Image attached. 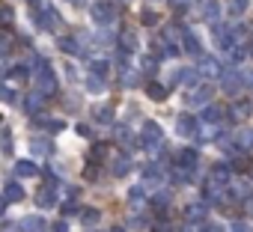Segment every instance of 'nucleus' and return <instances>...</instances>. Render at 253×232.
<instances>
[{
	"label": "nucleus",
	"instance_id": "f257e3e1",
	"mask_svg": "<svg viewBox=\"0 0 253 232\" xmlns=\"http://www.w3.org/2000/svg\"><path fill=\"white\" fill-rule=\"evenodd\" d=\"M30 75L36 77V83H39V92H42V95L57 92V75H54V69H51V63H48L45 57H36V60L30 63Z\"/></svg>",
	"mask_w": 253,
	"mask_h": 232
},
{
	"label": "nucleus",
	"instance_id": "f03ea898",
	"mask_svg": "<svg viewBox=\"0 0 253 232\" xmlns=\"http://www.w3.org/2000/svg\"><path fill=\"white\" fill-rule=\"evenodd\" d=\"M116 15H119V9H116L113 0H98V3L92 6V21L98 27H110L116 21Z\"/></svg>",
	"mask_w": 253,
	"mask_h": 232
},
{
	"label": "nucleus",
	"instance_id": "7ed1b4c3",
	"mask_svg": "<svg viewBox=\"0 0 253 232\" xmlns=\"http://www.w3.org/2000/svg\"><path fill=\"white\" fill-rule=\"evenodd\" d=\"M57 188H60L57 176L48 173V182H45V185L39 188V193H36V205H39V208H51V205H57Z\"/></svg>",
	"mask_w": 253,
	"mask_h": 232
},
{
	"label": "nucleus",
	"instance_id": "20e7f679",
	"mask_svg": "<svg viewBox=\"0 0 253 232\" xmlns=\"http://www.w3.org/2000/svg\"><path fill=\"white\" fill-rule=\"evenodd\" d=\"M33 21H36V27H39V30L51 33V30H57V27H60V12H57V9H51V6H39V12L33 15Z\"/></svg>",
	"mask_w": 253,
	"mask_h": 232
},
{
	"label": "nucleus",
	"instance_id": "39448f33",
	"mask_svg": "<svg viewBox=\"0 0 253 232\" xmlns=\"http://www.w3.org/2000/svg\"><path fill=\"white\" fill-rule=\"evenodd\" d=\"M161 140H164L161 125L152 122V119H146V122H143V131H140V146H143V149H155V146H161Z\"/></svg>",
	"mask_w": 253,
	"mask_h": 232
},
{
	"label": "nucleus",
	"instance_id": "423d86ee",
	"mask_svg": "<svg viewBox=\"0 0 253 232\" xmlns=\"http://www.w3.org/2000/svg\"><path fill=\"white\" fill-rule=\"evenodd\" d=\"M217 77H220V89H223V92H229V95H235V92L241 89V83H244V75H241V72H235V69H223Z\"/></svg>",
	"mask_w": 253,
	"mask_h": 232
},
{
	"label": "nucleus",
	"instance_id": "0eeeda50",
	"mask_svg": "<svg viewBox=\"0 0 253 232\" xmlns=\"http://www.w3.org/2000/svg\"><path fill=\"white\" fill-rule=\"evenodd\" d=\"M211 36H214V45H217L220 51H229V48L235 45V39H232V30H229L226 24H217V21H211Z\"/></svg>",
	"mask_w": 253,
	"mask_h": 232
},
{
	"label": "nucleus",
	"instance_id": "6e6552de",
	"mask_svg": "<svg viewBox=\"0 0 253 232\" xmlns=\"http://www.w3.org/2000/svg\"><path fill=\"white\" fill-rule=\"evenodd\" d=\"M197 60H200V63H197V72H200L203 77H217V75L223 72V66H220L214 57H209V54H200Z\"/></svg>",
	"mask_w": 253,
	"mask_h": 232
},
{
	"label": "nucleus",
	"instance_id": "1a4fd4ad",
	"mask_svg": "<svg viewBox=\"0 0 253 232\" xmlns=\"http://www.w3.org/2000/svg\"><path fill=\"white\" fill-rule=\"evenodd\" d=\"M161 182H164V170H161V164H158V161L146 164V167H143V191H146V188H155V185H161Z\"/></svg>",
	"mask_w": 253,
	"mask_h": 232
},
{
	"label": "nucleus",
	"instance_id": "9d476101",
	"mask_svg": "<svg viewBox=\"0 0 253 232\" xmlns=\"http://www.w3.org/2000/svg\"><path fill=\"white\" fill-rule=\"evenodd\" d=\"M223 119H226V110H223L220 104H206L203 113H200V122H209V125H217V122H223Z\"/></svg>",
	"mask_w": 253,
	"mask_h": 232
},
{
	"label": "nucleus",
	"instance_id": "9b49d317",
	"mask_svg": "<svg viewBox=\"0 0 253 232\" xmlns=\"http://www.w3.org/2000/svg\"><path fill=\"white\" fill-rule=\"evenodd\" d=\"M206 214H209V202H206V199H200V202H188V205H185V217H188L191 223H203Z\"/></svg>",
	"mask_w": 253,
	"mask_h": 232
},
{
	"label": "nucleus",
	"instance_id": "f8f14e48",
	"mask_svg": "<svg viewBox=\"0 0 253 232\" xmlns=\"http://www.w3.org/2000/svg\"><path fill=\"white\" fill-rule=\"evenodd\" d=\"M250 113H253V104H250L247 98H241V101H235V104L229 107V113H226V119H232V122H241V119H247Z\"/></svg>",
	"mask_w": 253,
	"mask_h": 232
},
{
	"label": "nucleus",
	"instance_id": "ddd939ff",
	"mask_svg": "<svg viewBox=\"0 0 253 232\" xmlns=\"http://www.w3.org/2000/svg\"><path fill=\"white\" fill-rule=\"evenodd\" d=\"M211 92H214V86H209V83H200L191 95H188V104L191 107H200V104H209V98H211Z\"/></svg>",
	"mask_w": 253,
	"mask_h": 232
},
{
	"label": "nucleus",
	"instance_id": "4468645a",
	"mask_svg": "<svg viewBox=\"0 0 253 232\" xmlns=\"http://www.w3.org/2000/svg\"><path fill=\"white\" fill-rule=\"evenodd\" d=\"M197 6H200V18L217 21V15H220V3H217V0H197Z\"/></svg>",
	"mask_w": 253,
	"mask_h": 232
},
{
	"label": "nucleus",
	"instance_id": "2eb2a0df",
	"mask_svg": "<svg viewBox=\"0 0 253 232\" xmlns=\"http://www.w3.org/2000/svg\"><path fill=\"white\" fill-rule=\"evenodd\" d=\"M214 185H220V188H226L229 182H232V170H229V164H214L211 167V176H209Z\"/></svg>",
	"mask_w": 253,
	"mask_h": 232
},
{
	"label": "nucleus",
	"instance_id": "dca6fc26",
	"mask_svg": "<svg viewBox=\"0 0 253 232\" xmlns=\"http://www.w3.org/2000/svg\"><path fill=\"white\" fill-rule=\"evenodd\" d=\"M45 107V95L39 92V89H33V92H27V98H24V110L30 113V116H36L39 110Z\"/></svg>",
	"mask_w": 253,
	"mask_h": 232
},
{
	"label": "nucleus",
	"instance_id": "f3484780",
	"mask_svg": "<svg viewBox=\"0 0 253 232\" xmlns=\"http://www.w3.org/2000/svg\"><path fill=\"white\" fill-rule=\"evenodd\" d=\"M170 182H173V185H191V182H194V170L176 164V167L170 170Z\"/></svg>",
	"mask_w": 253,
	"mask_h": 232
},
{
	"label": "nucleus",
	"instance_id": "a211bd4d",
	"mask_svg": "<svg viewBox=\"0 0 253 232\" xmlns=\"http://www.w3.org/2000/svg\"><path fill=\"white\" fill-rule=\"evenodd\" d=\"M57 45H60V51H63V54H69V57H78V54L84 51V42H81V39H75V36H63Z\"/></svg>",
	"mask_w": 253,
	"mask_h": 232
},
{
	"label": "nucleus",
	"instance_id": "6ab92c4d",
	"mask_svg": "<svg viewBox=\"0 0 253 232\" xmlns=\"http://www.w3.org/2000/svg\"><path fill=\"white\" fill-rule=\"evenodd\" d=\"M143 89H146V95H149L152 101H164V98L170 95V89H173V86H164V83H158V80H149Z\"/></svg>",
	"mask_w": 253,
	"mask_h": 232
},
{
	"label": "nucleus",
	"instance_id": "aec40b11",
	"mask_svg": "<svg viewBox=\"0 0 253 232\" xmlns=\"http://www.w3.org/2000/svg\"><path fill=\"white\" fill-rule=\"evenodd\" d=\"M30 152H33L36 158H48V155L54 152V143L45 140V137H33V140H30Z\"/></svg>",
	"mask_w": 253,
	"mask_h": 232
},
{
	"label": "nucleus",
	"instance_id": "412c9836",
	"mask_svg": "<svg viewBox=\"0 0 253 232\" xmlns=\"http://www.w3.org/2000/svg\"><path fill=\"white\" fill-rule=\"evenodd\" d=\"M176 131H179L182 137H194V131H197V119H194V116H188V113H182L179 119H176Z\"/></svg>",
	"mask_w": 253,
	"mask_h": 232
},
{
	"label": "nucleus",
	"instance_id": "4be33fe9",
	"mask_svg": "<svg viewBox=\"0 0 253 232\" xmlns=\"http://www.w3.org/2000/svg\"><path fill=\"white\" fill-rule=\"evenodd\" d=\"M3 199H6V202H21V199H24L21 182H6V185H3Z\"/></svg>",
	"mask_w": 253,
	"mask_h": 232
},
{
	"label": "nucleus",
	"instance_id": "5701e85b",
	"mask_svg": "<svg viewBox=\"0 0 253 232\" xmlns=\"http://www.w3.org/2000/svg\"><path fill=\"white\" fill-rule=\"evenodd\" d=\"M182 39H185V54H188V57H200V54H203V45H200V39H197L194 33L185 30Z\"/></svg>",
	"mask_w": 253,
	"mask_h": 232
},
{
	"label": "nucleus",
	"instance_id": "b1692460",
	"mask_svg": "<svg viewBox=\"0 0 253 232\" xmlns=\"http://www.w3.org/2000/svg\"><path fill=\"white\" fill-rule=\"evenodd\" d=\"M131 167H134V164H131V158H128V155H119V158L113 161V176H116V179L128 176V173H131Z\"/></svg>",
	"mask_w": 253,
	"mask_h": 232
},
{
	"label": "nucleus",
	"instance_id": "393cba45",
	"mask_svg": "<svg viewBox=\"0 0 253 232\" xmlns=\"http://www.w3.org/2000/svg\"><path fill=\"white\" fill-rule=\"evenodd\" d=\"M229 188H232V199H250L253 196V188L241 179V182H229Z\"/></svg>",
	"mask_w": 253,
	"mask_h": 232
},
{
	"label": "nucleus",
	"instance_id": "a878e982",
	"mask_svg": "<svg viewBox=\"0 0 253 232\" xmlns=\"http://www.w3.org/2000/svg\"><path fill=\"white\" fill-rule=\"evenodd\" d=\"M152 208L164 217V214H167V208H170V193H167V191H158V193L152 196Z\"/></svg>",
	"mask_w": 253,
	"mask_h": 232
},
{
	"label": "nucleus",
	"instance_id": "bb28decb",
	"mask_svg": "<svg viewBox=\"0 0 253 232\" xmlns=\"http://www.w3.org/2000/svg\"><path fill=\"white\" fill-rule=\"evenodd\" d=\"M15 173H18L21 179H33V176H39V167H36L33 161H18V164H15Z\"/></svg>",
	"mask_w": 253,
	"mask_h": 232
},
{
	"label": "nucleus",
	"instance_id": "cd10ccee",
	"mask_svg": "<svg viewBox=\"0 0 253 232\" xmlns=\"http://www.w3.org/2000/svg\"><path fill=\"white\" fill-rule=\"evenodd\" d=\"M78 217H81L84 229H92V226L98 223V217H101V214H98V208H81V214H78Z\"/></svg>",
	"mask_w": 253,
	"mask_h": 232
},
{
	"label": "nucleus",
	"instance_id": "c85d7f7f",
	"mask_svg": "<svg viewBox=\"0 0 253 232\" xmlns=\"http://www.w3.org/2000/svg\"><path fill=\"white\" fill-rule=\"evenodd\" d=\"M21 229H24V232H42V229H45V220H42L39 214H30V217L21 220Z\"/></svg>",
	"mask_w": 253,
	"mask_h": 232
},
{
	"label": "nucleus",
	"instance_id": "c756f323",
	"mask_svg": "<svg viewBox=\"0 0 253 232\" xmlns=\"http://www.w3.org/2000/svg\"><path fill=\"white\" fill-rule=\"evenodd\" d=\"M197 161H200L197 149H182V152H179V164H182V167H191V170H197Z\"/></svg>",
	"mask_w": 253,
	"mask_h": 232
},
{
	"label": "nucleus",
	"instance_id": "7c9ffc66",
	"mask_svg": "<svg viewBox=\"0 0 253 232\" xmlns=\"http://www.w3.org/2000/svg\"><path fill=\"white\" fill-rule=\"evenodd\" d=\"M229 170H235V173H247V170H250V158H247L244 152H235V155H232Z\"/></svg>",
	"mask_w": 253,
	"mask_h": 232
},
{
	"label": "nucleus",
	"instance_id": "2f4dec72",
	"mask_svg": "<svg viewBox=\"0 0 253 232\" xmlns=\"http://www.w3.org/2000/svg\"><path fill=\"white\" fill-rule=\"evenodd\" d=\"M92 116H95L98 122L110 125V122H113V107H110V104H101V107H95V110H92Z\"/></svg>",
	"mask_w": 253,
	"mask_h": 232
},
{
	"label": "nucleus",
	"instance_id": "473e14b6",
	"mask_svg": "<svg viewBox=\"0 0 253 232\" xmlns=\"http://www.w3.org/2000/svg\"><path fill=\"white\" fill-rule=\"evenodd\" d=\"M113 140H116L119 146H134V137H131V131L125 128V125H116V134H113Z\"/></svg>",
	"mask_w": 253,
	"mask_h": 232
},
{
	"label": "nucleus",
	"instance_id": "72a5a7b5",
	"mask_svg": "<svg viewBox=\"0 0 253 232\" xmlns=\"http://www.w3.org/2000/svg\"><path fill=\"white\" fill-rule=\"evenodd\" d=\"M86 89L95 95V92H104V89H107V83H104V77H101V75H92V72H89V77H86Z\"/></svg>",
	"mask_w": 253,
	"mask_h": 232
},
{
	"label": "nucleus",
	"instance_id": "f704fd0d",
	"mask_svg": "<svg viewBox=\"0 0 253 232\" xmlns=\"http://www.w3.org/2000/svg\"><path fill=\"white\" fill-rule=\"evenodd\" d=\"M6 77H9V80H21V83H24V80L30 77V69H27V66H9Z\"/></svg>",
	"mask_w": 253,
	"mask_h": 232
},
{
	"label": "nucleus",
	"instance_id": "c9c22d12",
	"mask_svg": "<svg viewBox=\"0 0 253 232\" xmlns=\"http://www.w3.org/2000/svg\"><path fill=\"white\" fill-rule=\"evenodd\" d=\"M226 54H229V66H238V63L244 60V54H247V51H244V45H241V42H235Z\"/></svg>",
	"mask_w": 253,
	"mask_h": 232
},
{
	"label": "nucleus",
	"instance_id": "e433bc0d",
	"mask_svg": "<svg viewBox=\"0 0 253 232\" xmlns=\"http://www.w3.org/2000/svg\"><path fill=\"white\" fill-rule=\"evenodd\" d=\"M244 9H247V0H229V3H226V12H229L232 18H241Z\"/></svg>",
	"mask_w": 253,
	"mask_h": 232
},
{
	"label": "nucleus",
	"instance_id": "4c0bfd02",
	"mask_svg": "<svg viewBox=\"0 0 253 232\" xmlns=\"http://www.w3.org/2000/svg\"><path fill=\"white\" fill-rule=\"evenodd\" d=\"M119 39H122V51H128V54H131V51H137V36H134L131 30H128V33H122Z\"/></svg>",
	"mask_w": 253,
	"mask_h": 232
},
{
	"label": "nucleus",
	"instance_id": "58836bf2",
	"mask_svg": "<svg viewBox=\"0 0 253 232\" xmlns=\"http://www.w3.org/2000/svg\"><path fill=\"white\" fill-rule=\"evenodd\" d=\"M235 143H238V149H247V146H253V131L241 128V131L235 134Z\"/></svg>",
	"mask_w": 253,
	"mask_h": 232
},
{
	"label": "nucleus",
	"instance_id": "ea45409f",
	"mask_svg": "<svg viewBox=\"0 0 253 232\" xmlns=\"http://www.w3.org/2000/svg\"><path fill=\"white\" fill-rule=\"evenodd\" d=\"M128 202H131V208H143V188H131L128 191Z\"/></svg>",
	"mask_w": 253,
	"mask_h": 232
},
{
	"label": "nucleus",
	"instance_id": "a19ab883",
	"mask_svg": "<svg viewBox=\"0 0 253 232\" xmlns=\"http://www.w3.org/2000/svg\"><path fill=\"white\" fill-rule=\"evenodd\" d=\"M0 149H3V155H12V134L9 131H0Z\"/></svg>",
	"mask_w": 253,
	"mask_h": 232
},
{
	"label": "nucleus",
	"instance_id": "79ce46f5",
	"mask_svg": "<svg viewBox=\"0 0 253 232\" xmlns=\"http://www.w3.org/2000/svg\"><path fill=\"white\" fill-rule=\"evenodd\" d=\"M140 21L146 24V27H155L161 18H158V12H152V9H143V15H140Z\"/></svg>",
	"mask_w": 253,
	"mask_h": 232
},
{
	"label": "nucleus",
	"instance_id": "37998d69",
	"mask_svg": "<svg viewBox=\"0 0 253 232\" xmlns=\"http://www.w3.org/2000/svg\"><path fill=\"white\" fill-rule=\"evenodd\" d=\"M89 72H92V75H101V77H104V75H107V60H92Z\"/></svg>",
	"mask_w": 253,
	"mask_h": 232
},
{
	"label": "nucleus",
	"instance_id": "c03bdc74",
	"mask_svg": "<svg viewBox=\"0 0 253 232\" xmlns=\"http://www.w3.org/2000/svg\"><path fill=\"white\" fill-rule=\"evenodd\" d=\"M72 214H81V205L75 202V196H72V199L63 205V217H72Z\"/></svg>",
	"mask_w": 253,
	"mask_h": 232
},
{
	"label": "nucleus",
	"instance_id": "a18cd8bd",
	"mask_svg": "<svg viewBox=\"0 0 253 232\" xmlns=\"http://www.w3.org/2000/svg\"><path fill=\"white\" fill-rule=\"evenodd\" d=\"M143 72L152 77V75L158 72V60H155V57H146V60H143Z\"/></svg>",
	"mask_w": 253,
	"mask_h": 232
},
{
	"label": "nucleus",
	"instance_id": "49530a36",
	"mask_svg": "<svg viewBox=\"0 0 253 232\" xmlns=\"http://www.w3.org/2000/svg\"><path fill=\"white\" fill-rule=\"evenodd\" d=\"M152 232H176V229H173V223H170V220H164V217H161V220L152 226Z\"/></svg>",
	"mask_w": 253,
	"mask_h": 232
},
{
	"label": "nucleus",
	"instance_id": "de8ad7c7",
	"mask_svg": "<svg viewBox=\"0 0 253 232\" xmlns=\"http://www.w3.org/2000/svg\"><path fill=\"white\" fill-rule=\"evenodd\" d=\"M45 128H48V131H63L66 122H63V119H45Z\"/></svg>",
	"mask_w": 253,
	"mask_h": 232
},
{
	"label": "nucleus",
	"instance_id": "09e8293b",
	"mask_svg": "<svg viewBox=\"0 0 253 232\" xmlns=\"http://www.w3.org/2000/svg\"><path fill=\"white\" fill-rule=\"evenodd\" d=\"M104 155H107V146H104V143H98V146L92 149V161H101Z\"/></svg>",
	"mask_w": 253,
	"mask_h": 232
},
{
	"label": "nucleus",
	"instance_id": "8fccbe9b",
	"mask_svg": "<svg viewBox=\"0 0 253 232\" xmlns=\"http://www.w3.org/2000/svg\"><path fill=\"white\" fill-rule=\"evenodd\" d=\"M0 98H3V101H9V104H12V101H15V92H12L9 86H0Z\"/></svg>",
	"mask_w": 253,
	"mask_h": 232
},
{
	"label": "nucleus",
	"instance_id": "3c124183",
	"mask_svg": "<svg viewBox=\"0 0 253 232\" xmlns=\"http://www.w3.org/2000/svg\"><path fill=\"white\" fill-rule=\"evenodd\" d=\"M170 3H173V6H176L179 12H185V9L191 6V0H170Z\"/></svg>",
	"mask_w": 253,
	"mask_h": 232
},
{
	"label": "nucleus",
	"instance_id": "603ef678",
	"mask_svg": "<svg viewBox=\"0 0 253 232\" xmlns=\"http://www.w3.org/2000/svg\"><path fill=\"white\" fill-rule=\"evenodd\" d=\"M0 232H24V229H21V223H6Z\"/></svg>",
	"mask_w": 253,
	"mask_h": 232
},
{
	"label": "nucleus",
	"instance_id": "864d4df0",
	"mask_svg": "<svg viewBox=\"0 0 253 232\" xmlns=\"http://www.w3.org/2000/svg\"><path fill=\"white\" fill-rule=\"evenodd\" d=\"M229 232H250V229H247V223H232Z\"/></svg>",
	"mask_w": 253,
	"mask_h": 232
},
{
	"label": "nucleus",
	"instance_id": "5fc2aeb1",
	"mask_svg": "<svg viewBox=\"0 0 253 232\" xmlns=\"http://www.w3.org/2000/svg\"><path fill=\"white\" fill-rule=\"evenodd\" d=\"M51 229H54V232H69V226H66V220H60V223H54Z\"/></svg>",
	"mask_w": 253,
	"mask_h": 232
},
{
	"label": "nucleus",
	"instance_id": "6e6d98bb",
	"mask_svg": "<svg viewBox=\"0 0 253 232\" xmlns=\"http://www.w3.org/2000/svg\"><path fill=\"white\" fill-rule=\"evenodd\" d=\"M200 232H220V226H214V223H203Z\"/></svg>",
	"mask_w": 253,
	"mask_h": 232
},
{
	"label": "nucleus",
	"instance_id": "4d7b16f0",
	"mask_svg": "<svg viewBox=\"0 0 253 232\" xmlns=\"http://www.w3.org/2000/svg\"><path fill=\"white\" fill-rule=\"evenodd\" d=\"M78 134H84V137H92V131H89V125H78Z\"/></svg>",
	"mask_w": 253,
	"mask_h": 232
},
{
	"label": "nucleus",
	"instance_id": "13d9d810",
	"mask_svg": "<svg viewBox=\"0 0 253 232\" xmlns=\"http://www.w3.org/2000/svg\"><path fill=\"white\" fill-rule=\"evenodd\" d=\"M6 205H9V202H6V199H3V196H0V211H3V208H6Z\"/></svg>",
	"mask_w": 253,
	"mask_h": 232
},
{
	"label": "nucleus",
	"instance_id": "bf43d9fd",
	"mask_svg": "<svg viewBox=\"0 0 253 232\" xmlns=\"http://www.w3.org/2000/svg\"><path fill=\"white\" fill-rule=\"evenodd\" d=\"M69 3H72V6H84V0H69Z\"/></svg>",
	"mask_w": 253,
	"mask_h": 232
},
{
	"label": "nucleus",
	"instance_id": "052dcab7",
	"mask_svg": "<svg viewBox=\"0 0 253 232\" xmlns=\"http://www.w3.org/2000/svg\"><path fill=\"white\" fill-rule=\"evenodd\" d=\"M110 232H125V226H113V229H110Z\"/></svg>",
	"mask_w": 253,
	"mask_h": 232
},
{
	"label": "nucleus",
	"instance_id": "680f3d73",
	"mask_svg": "<svg viewBox=\"0 0 253 232\" xmlns=\"http://www.w3.org/2000/svg\"><path fill=\"white\" fill-rule=\"evenodd\" d=\"M27 3H33V6H39V3H42V0H27Z\"/></svg>",
	"mask_w": 253,
	"mask_h": 232
},
{
	"label": "nucleus",
	"instance_id": "e2e57ef3",
	"mask_svg": "<svg viewBox=\"0 0 253 232\" xmlns=\"http://www.w3.org/2000/svg\"><path fill=\"white\" fill-rule=\"evenodd\" d=\"M250 214H253V196H250Z\"/></svg>",
	"mask_w": 253,
	"mask_h": 232
},
{
	"label": "nucleus",
	"instance_id": "0e129e2a",
	"mask_svg": "<svg viewBox=\"0 0 253 232\" xmlns=\"http://www.w3.org/2000/svg\"><path fill=\"white\" fill-rule=\"evenodd\" d=\"M48 232H51V229H48Z\"/></svg>",
	"mask_w": 253,
	"mask_h": 232
}]
</instances>
